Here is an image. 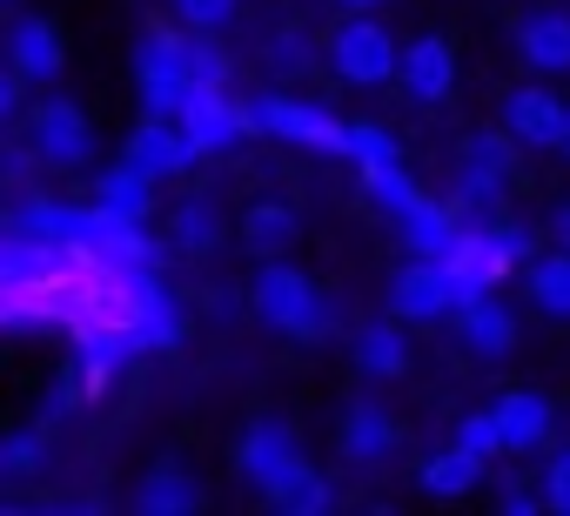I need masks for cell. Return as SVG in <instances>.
<instances>
[{
	"label": "cell",
	"instance_id": "obj_33",
	"mask_svg": "<svg viewBox=\"0 0 570 516\" xmlns=\"http://www.w3.org/2000/svg\"><path fill=\"white\" fill-rule=\"evenodd\" d=\"M303 68H309L303 34H275V41H268V75H303Z\"/></svg>",
	"mask_w": 570,
	"mask_h": 516
},
{
	"label": "cell",
	"instance_id": "obj_14",
	"mask_svg": "<svg viewBox=\"0 0 570 516\" xmlns=\"http://www.w3.org/2000/svg\"><path fill=\"white\" fill-rule=\"evenodd\" d=\"M343 456L350 463H363V469H376V463H390L396 456V416L383 409V403H350L343 409Z\"/></svg>",
	"mask_w": 570,
	"mask_h": 516
},
{
	"label": "cell",
	"instance_id": "obj_3",
	"mask_svg": "<svg viewBox=\"0 0 570 516\" xmlns=\"http://www.w3.org/2000/svg\"><path fill=\"white\" fill-rule=\"evenodd\" d=\"M330 68H336L350 88H383V81H396L403 48H396V34H390L376 14H350V21L330 34Z\"/></svg>",
	"mask_w": 570,
	"mask_h": 516
},
{
	"label": "cell",
	"instance_id": "obj_29",
	"mask_svg": "<svg viewBox=\"0 0 570 516\" xmlns=\"http://www.w3.org/2000/svg\"><path fill=\"white\" fill-rule=\"evenodd\" d=\"M188 81L195 88H228V54L215 41H188Z\"/></svg>",
	"mask_w": 570,
	"mask_h": 516
},
{
	"label": "cell",
	"instance_id": "obj_1",
	"mask_svg": "<svg viewBox=\"0 0 570 516\" xmlns=\"http://www.w3.org/2000/svg\"><path fill=\"white\" fill-rule=\"evenodd\" d=\"M248 302H255V316H262L268 329L296 336V343H316V336H330V309H323L316 282H309L303 269H289V262H262V276H255Z\"/></svg>",
	"mask_w": 570,
	"mask_h": 516
},
{
	"label": "cell",
	"instance_id": "obj_26",
	"mask_svg": "<svg viewBox=\"0 0 570 516\" xmlns=\"http://www.w3.org/2000/svg\"><path fill=\"white\" fill-rule=\"evenodd\" d=\"M456 443H463L470 456H483V463L510 449V443H503V423H497V409H476V416H463V423H456Z\"/></svg>",
	"mask_w": 570,
	"mask_h": 516
},
{
	"label": "cell",
	"instance_id": "obj_37",
	"mask_svg": "<svg viewBox=\"0 0 570 516\" xmlns=\"http://www.w3.org/2000/svg\"><path fill=\"white\" fill-rule=\"evenodd\" d=\"M537 503H543L537 489H503V509H510V516H523V509H537Z\"/></svg>",
	"mask_w": 570,
	"mask_h": 516
},
{
	"label": "cell",
	"instance_id": "obj_20",
	"mask_svg": "<svg viewBox=\"0 0 570 516\" xmlns=\"http://www.w3.org/2000/svg\"><path fill=\"white\" fill-rule=\"evenodd\" d=\"M483 469H490V463H483V456H470V449L456 443V449L430 456L416 483H423V496H443V503H456V496H470V489L483 483Z\"/></svg>",
	"mask_w": 570,
	"mask_h": 516
},
{
	"label": "cell",
	"instance_id": "obj_8",
	"mask_svg": "<svg viewBox=\"0 0 570 516\" xmlns=\"http://www.w3.org/2000/svg\"><path fill=\"white\" fill-rule=\"evenodd\" d=\"M396 88H403L410 101L436 108V101L456 88V48H450L443 34H416V41H403V68H396Z\"/></svg>",
	"mask_w": 570,
	"mask_h": 516
},
{
	"label": "cell",
	"instance_id": "obj_4",
	"mask_svg": "<svg viewBox=\"0 0 570 516\" xmlns=\"http://www.w3.org/2000/svg\"><path fill=\"white\" fill-rule=\"evenodd\" d=\"M248 121H255L262 135L296 141V148L350 155V121H336V115H323V108H309V101H296V95H262V101L248 108Z\"/></svg>",
	"mask_w": 570,
	"mask_h": 516
},
{
	"label": "cell",
	"instance_id": "obj_23",
	"mask_svg": "<svg viewBox=\"0 0 570 516\" xmlns=\"http://www.w3.org/2000/svg\"><path fill=\"white\" fill-rule=\"evenodd\" d=\"M135 75H141V81H188V34L148 28L141 48H135Z\"/></svg>",
	"mask_w": 570,
	"mask_h": 516
},
{
	"label": "cell",
	"instance_id": "obj_24",
	"mask_svg": "<svg viewBox=\"0 0 570 516\" xmlns=\"http://www.w3.org/2000/svg\"><path fill=\"white\" fill-rule=\"evenodd\" d=\"M148 195H155V175L141 168V161H128L121 155V168H108L101 181H95V201H108V208H121V215H148Z\"/></svg>",
	"mask_w": 570,
	"mask_h": 516
},
{
	"label": "cell",
	"instance_id": "obj_30",
	"mask_svg": "<svg viewBox=\"0 0 570 516\" xmlns=\"http://www.w3.org/2000/svg\"><path fill=\"white\" fill-rule=\"evenodd\" d=\"M35 463H41V429H21L0 443V469L8 476H35Z\"/></svg>",
	"mask_w": 570,
	"mask_h": 516
},
{
	"label": "cell",
	"instance_id": "obj_32",
	"mask_svg": "<svg viewBox=\"0 0 570 516\" xmlns=\"http://www.w3.org/2000/svg\"><path fill=\"white\" fill-rule=\"evenodd\" d=\"M330 503H336V496H330V483H323L316 469H309L303 483H289V489L275 496V509H330Z\"/></svg>",
	"mask_w": 570,
	"mask_h": 516
},
{
	"label": "cell",
	"instance_id": "obj_17",
	"mask_svg": "<svg viewBox=\"0 0 570 516\" xmlns=\"http://www.w3.org/2000/svg\"><path fill=\"white\" fill-rule=\"evenodd\" d=\"M490 409H497L510 449H543V443H550V423H557V416H550V403H543L537 389H510V396H497Z\"/></svg>",
	"mask_w": 570,
	"mask_h": 516
},
{
	"label": "cell",
	"instance_id": "obj_15",
	"mask_svg": "<svg viewBox=\"0 0 570 516\" xmlns=\"http://www.w3.org/2000/svg\"><path fill=\"white\" fill-rule=\"evenodd\" d=\"M8 54H14V68H21L28 81H55V75H61V61H68V48H61L55 21H35V14H21V21H14Z\"/></svg>",
	"mask_w": 570,
	"mask_h": 516
},
{
	"label": "cell",
	"instance_id": "obj_6",
	"mask_svg": "<svg viewBox=\"0 0 570 516\" xmlns=\"http://www.w3.org/2000/svg\"><path fill=\"white\" fill-rule=\"evenodd\" d=\"M28 141L41 148V168H81V161L95 155V128H88V115H81L75 101H61V95L35 101V115H28Z\"/></svg>",
	"mask_w": 570,
	"mask_h": 516
},
{
	"label": "cell",
	"instance_id": "obj_21",
	"mask_svg": "<svg viewBox=\"0 0 570 516\" xmlns=\"http://www.w3.org/2000/svg\"><path fill=\"white\" fill-rule=\"evenodd\" d=\"M242 235H248V248H255V255H282V248L303 235V215H296L289 201H248Z\"/></svg>",
	"mask_w": 570,
	"mask_h": 516
},
{
	"label": "cell",
	"instance_id": "obj_2",
	"mask_svg": "<svg viewBox=\"0 0 570 516\" xmlns=\"http://www.w3.org/2000/svg\"><path fill=\"white\" fill-rule=\"evenodd\" d=\"M235 463H242V476H248L268 503L289 489V483H303V476H309V456H303L296 429H289V423H275V416H262V423H248V429H242Z\"/></svg>",
	"mask_w": 570,
	"mask_h": 516
},
{
	"label": "cell",
	"instance_id": "obj_35",
	"mask_svg": "<svg viewBox=\"0 0 570 516\" xmlns=\"http://www.w3.org/2000/svg\"><path fill=\"white\" fill-rule=\"evenodd\" d=\"M21 95H28V75L8 68V81H0V121H14V115H21Z\"/></svg>",
	"mask_w": 570,
	"mask_h": 516
},
{
	"label": "cell",
	"instance_id": "obj_11",
	"mask_svg": "<svg viewBox=\"0 0 570 516\" xmlns=\"http://www.w3.org/2000/svg\"><path fill=\"white\" fill-rule=\"evenodd\" d=\"M443 262H450V276H456V296H476V289H497L517 262H510V255L497 248V235H490V221L483 228H463L456 235V248L443 255Z\"/></svg>",
	"mask_w": 570,
	"mask_h": 516
},
{
	"label": "cell",
	"instance_id": "obj_38",
	"mask_svg": "<svg viewBox=\"0 0 570 516\" xmlns=\"http://www.w3.org/2000/svg\"><path fill=\"white\" fill-rule=\"evenodd\" d=\"M68 403H75V389H48V403H41V423H55Z\"/></svg>",
	"mask_w": 570,
	"mask_h": 516
},
{
	"label": "cell",
	"instance_id": "obj_10",
	"mask_svg": "<svg viewBox=\"0 0 570 516\" xmlns=\"http://www.w3.org/2000/svg\"><path fill=\"white\" fill-rule=\"evenodd\" d=\"M456 336H463V349H476L483 363H503V356L517 349V316H510L490 289H476V296L456 302Z\"/></svg>",
	"mask_w": 570,
	"mask_h": 516
},
{
	"label": "cell",
	"instance_id": "obj_9",
	"mask_svg": "<svg viewBox=\"0 0 570 516\" xmlns=\"http://www.w3.org/2000/svg\"><path fill=\"white\" fill-rule=\"evenodd\" d=\"M181 128H188V141L202 148V155H222V148H235L255 121H248V108H235L222 88H188V108L175 115Z\"/></svg>",
	"mask_w": 570,
	"mask_h": 516
},
{
	"label": "cell",
	"instance_id": "obj_28",
	"mask_svg": "<svg viewBox=\"0 0 570 516\" xmlns=\"http://www.w3.org/2000/svg\"><path fill=\"white\" fill-rule=\"evenodd\" d=\"M235 8H242V0H175V14H181L188 34H222L235 21Z\"/></svg>",
	"mask_w": 570,
	"mask_h": 516
},
{
	"label": "cell",
	"instance_id": "obj_31",
	"mask_svg": "<svg viewBox=\"0 0 570 516\" xmlns=\"http://www.w3.org/2000/svg\"><path fill=\"white\" fill-rule=\"evenodd\" d=\"M188 88H195V81H141V108L175 121V115L188 108Z\"/></svg>",
	"mask_w": 570,
	"mask_h": 516
},
{
	"label": "cell",
	"instance_id": "obj_16",
	"mask_svg": "<svg viewBox=\"0 0 570 516\" xmlns=\"http://www.w3.org/2000/svg\"><path fill=\"white\" fill-rule=\"evenodd\" d=\"M517 54L537 68V75H570V14H530L517 28Z\"/></svg>",
	"mask_w": 570,
	"mask_h": 516
},
{
	"label": "cell",
	"instance_id": "obj_7",
	"mask_svg": "<svg viewBox=\"0 0 570 516\" xmlns=\"http://www.w3.org/2000/svg\"><path fill=\"white\" fill-rule=\"evenodd\" d=\"M517 135H470L456 148V201H497L510 188V168H517Z\"/></svg>",
	"mask_w": 570,
	"mask_h": 516
},
{
	"label": "cell",
	"instance_id": "obj_27",
	"mask_svg": "<svg viewBox=\"0 0 570 516\" xmlns=\"http://www.w3.org/2000/svg\"><path fill=\"white\" fill-rule=\"evenodd\" d=\"M350 161H363V168L396 161V135H390V128H376V121H350Z\"/></svg>",
	"mask_w": 570,
	"mask_h": 516
},
{
	"label": "cell",
	"instance_id": "obj_19",
	"mask_svg": "<svg viewBox=\"0 0 570 516\" xmlns=\"http://www.w3.org/2000/svg\"><path fill=\"white\" fill-rule=\"evenodd\" d=\"M215 241H222L215 201H208V195L175 201V215H168V248H175V255H215Z\"/></svg>",
	"mask_w": 570,
	"mask_h": 516
},
{
	"label": "cell",
	"instance_id": "obj_39",
	"mask_svg": "<svg viewBox=\"0 0 570 516\" xmlns=\"http://www.w3.org/2000/svg\"><path fill=\"white\" fill-rule=\"evenodd\" d=\"M336 8H350V14H376L383 0H336Z\"/></svg>",
	"mask_w": 570,
	"mask_h": 516
},
{
	"label": "cell",
	"instance_id": "obj_40",
	"mask_svg": "<svg viewBox=\"0 0 570 516\" xmlns=\"http://www.w3.org/2000/svg\"><path fill=\"white\" fill-rule=\"evenodd\" d=\"M563 155H570V115H563Z\"/></svg>",
	"mask_w": 570,
	"mask_h": 516
},
{
	"label": "cell",
	"instance_id": "obj_18",
	"mask_svg": "<svg viewBox=\"0 0 570 516\" xmlns=\"http://www.w3.org/2000/svg\"><path fill=\"white\" fill-rule=\"evenodd\" d=\"M356 369H363V376H376V383H390V376H403V369H410L403 316H396V322H363V329H356Z\"/></svg>",
	"mask_w": 570,
	"mask_h": 516
},
{
	"label": "cell",
	"instance_id": "obj_5",
	"mask_svg": "<svg viewBox=\"0 0 570 516\" xmlns=\"http://www.w3.org/2000/svg\"><path fill=\"white\" fill-rule=\"evenodd\" d=\"M456 276H450V262L443 255H416V262H403L396 269V282H390V309L403 316V322H436V316H456Z\"/></svg>",
	"mask_w": 570,
	"mask_h": 516
},
{
	"label": "cell",
	"instance_id": "obj_13",
	"mask_svg": "<svg viewBox=\"0 0 570 516\" xmlns=\"http://www.w3.org/2000/svg\"><path fill=\"white\" fill-rule=\"evenodd\" d=\"M195 155H202V148H195V141H188V128H181V121H168V115H148V121L128 135V161H141L155 181L181 175Z\"/></svg>",
	"mask_w": 570,
	"mask_h": 516
},
{
	"label": "cell",
	"instance_id": "obj_34",
	"mask_svg": "<svg viewBox=\"0 0 570 516\" xmlns=\"http://www.w3.org/2000/svg\"><path fill=\"white\" fill-rule=\"evenodd\" d=\"M543 509H563L570 516V449H557L550 469H543Z\"/></svg>",
	"mask_w": 570,
	"mask_h": 516
},
{
	"label": "cell",
	"instance_id": "obj_22",
	"mask_svg": "<svg viewBox=\"0 0 570 516\" xmlns=\"http://www.w3.org/2000/svg\"><path fill=\"white\" fill-rule=\"evenodd\" d=\"M135 503H141L148 516H188V509H202V483L168 463V469H155V476L135 489Z\"/></svg>",
	"mask_w": 570,
	"mask_h": 516
},
{
	"label": "cell",
	"instance_id": "obj_25",
	"mask_svg": "<svg viewBox=\"0 0 570 516\" xmlns=\"http://www.w3.org/2000/svg\"><path fill=\"white\" fill-rule=\"evenodd\" d=\"M530 302H537L543 316L570 322V248L537 255V262H530Z\"/></svg>",
	"mask_w": 570,
	"mask_h": 516
},
{
	"label": "cell",
	"instance_id": "obj_36",
	"mask_svg": "<svg viewBox=\"0 0 570 516\" xmlns=\"http://www.w3.org/2000/svg\"><path fill=\"white\" fill-rule=\"evenodd\" d=\"M550 241H557V248H570V201H557V208H550Z\"/></svg>",
	"mask_w": 570,
	"mask_h": 516
},
{
	"label": "cell",
	"instance_id": "obj_12",
	"mask_svg": "<svg viewBox=\"0 0 570 516\" xmlns=\"http://www.w3.org/2000/svg\"><path fill=\"white\" fill-rule=\"evenodd\" d=\"M563 115H570V101H557L550 88H517L503 101V128L523 148H563Z\"/></svg>",
	"mask_w": 570,
	"mask_h": 516
}]
</instances>
